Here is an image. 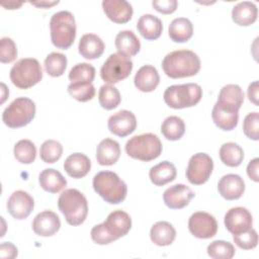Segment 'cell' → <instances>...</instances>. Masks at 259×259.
Segmentation results:
<instances>
[{
    "label": "cell",
    "instance_id": "1",
    "mask_svg": "<svg viewBox=\"0 0 259 259\" xmlns=\"http://www.w3.org/2000/svg\"><path fill=\"white\" fill-rule=\"evenodd\" d=\"M162 68L172 79L191 77L199 72L200 59L190 50L173 51L164 57Z\"/></svg>",
    "mask_w": 259,
    "mask_h": 259
},
{
    "label": "cell",
    "instance_id": "2",
    "mask_svg": "<svg viewBox=\"0 0 259 259\" xmlns=\"http://www.w3.org/2000/svg\"><path fill=\"white\" fill-rule=\"evenodd\" d=\"M95 192L110 204L122 202L127 194V187L118 175L111 171H100L92 181Z\"/></svg>",
    "mask_w": 259,
    "mask_h": 259
},
{
    "label": "cell",
    "instance_id": "3",
    "mask_svg": "<svg viewBox=\"0 0 259 259\" xmlns=\"http://www.w3.org/2000/svg\"><path fill=\"white\" fill-rule=\"evenodd\" d=\"M58 207L71 226L83 224L88 214L87 199L81 191L75 188H69L62 192L58 199Z\"/></svg>",
    "mask_w": 259,
    "mask_h": 259
},
{
    "label": "cell",
    "instance_id": "4",
    "mask_svg": "<svg viewBox=\"0 0 259 259\" xmlns=\"http://www.w3.org/2000/svg\"><path fill=\"white\" fill-rule=\"evenodd\" d=\"M51 39L61 50L69 49L76 37V21L70 11L62 10L53 14L50 20Z\"/></svg>",
    "mask_w": 259,
    "mask_h": 259
},
{
    "label": "cell",
    "instance_id": "5",
    "mask_svg": "<svg viewBox=\"0 0 259 259\" xmlns=\"http://www.w3.org/2000/svg\"><path fill=\"white\" fill-rule=\"evenodd\" d=\"M125 152L133 159L149 162L161 155L162 143L155 134H142L131 138L126 142Z\"/></svg>",
    "mask_w": 259,
    "mask_h": 259
},
{
    "label": "cell",
    "instance_id": "6",
    "mask_svg": "<svg viewBox=\"0 0 259 259\" xmlns=\"http://www.w3.org/2000/svg\"><path fill=\"white\" fill-rule=\"evenodd\" d=\"M202 97V89L198 84L186 83L169 86L163 95L165 103L174 109H182L196 105Z\"/></svg>",
    "mask_w": 259,
    "mask_h": 259
},
{
    "label": "cell",
    "instance_id": "7",
    "mask_svg": "<svg viewBox=\"0 0 259 259\" xmlns=\"http://www.w3.org/2000/svg\"><path fill=\"white\" fill-rule=\"evenodd\" d=\"M9 76L14 86L19 89H28L41 80L42 69L36 59L23 58L13 65Z\"/></svg>",
    "mask_w": 259,
    "mask_h": 259
},
{
    "label": "cell",
    "instance_id": "8",
    "mask_svg": "<svg viewBox=\"0 0 259 259\" xmlns=\"http://www.w3.org/2000/svg\"><path fill=\"white\" fill-rule=\"evenodd\" d=\"M35 115V104L27 97H18L14 99L3 111V122L11 127L17 128L27 125Z\"/></svg>",
    "mask_w": 259,
    "mask_h": 259
},
{
    "label": "cell",
    "instance_id": "9",
    "mask_svg": "<svg viewBox=\"0 0 259 259\" xmlns=\"http://www.w3.org/2000/svg\"><path fill=\"white\" fill-rule=\"evenodd\" d=\"M133 61L119 53L111 54L100 69L101 79L108 84H115L127 78L133 70Z\"/></svg>",
    "mask_w": 259,
    "mask_h": 259
},
{
    "label": "cell",
    "instance_id": "10",
    "mask_svg": "<svg viewBox=\"0 0 259 259\" xmlns=\"http://www.w3.org/2000/svg\"><path fill=\"white\" fill-rule=\"evenodd\" d=\"M212 170V159L205 153H197L189 159L186 178L193 185H201L208 180Z\"/></svg>",
    "mask_w": 259,
    "mask_h": 259
},
{
    "label": "cell",
    "instance_id": "11",
    "mask_svg": "<svg viewBox=\"0 0 259 259\" xmlns=\"http://www.w3.org/2000/svg\"><path fill=\"white\" fill-rule=\"evenodd\" d=\"M188 229L191 235L198 239H209L218 232V223L213 215L204 211L192 213L188 220Z\"/></svg>",
    "mask_w": 259,
    "mask_h": 259
},
{
    "label": "cell",
    "instance_id": "12",
    "mask_svg": "<svg viewBox=\"0 0 259 259\" xmlns=\"http://www.w3.org/2000/svg\"><path fill=\"white\" fill-rule=\"evenodd\" d=\"M226 229L234 234L246 232L252 228L253 218L251 212L243 206H236L230 208L225 214L224 219Z\"/></svg>",
    "mask_w": 259,
    "mask_h": 259
},
{
    "label": "cell",
    "instance_id": "13",
    "mask_svg": "<svg viewBox=\"0 0 259 259\" xmlns=\"http://www.w3.org/2000/svg\"><path fill=\"white\" fill-rule=\"evenodd\" d=\"M6 206L12 218L16 220H24L33 210L34 200L26 191L16 190L9 196Z\"/></svg>",
    "mask_w": 259,
    "mask_h": 259
},
{
    "label": "cell",
    "instance_id": "14",
    "mask_svg": "<svg viewBox=\"0 0 259 259\" xmlns=\"http://www.w3.org/2000/svg\"><path fill=\"white\" fill-rule=\"evenodd\" d=\"M107 125L111 134L123 138L135 132L137 127V118L132 111L122 109L108 118Z\"/></svg>",
    "mask_w": 259,
    "mask_h": 259
},
{
    "label": "cell",
    "instance_id": "15",
    "mask_svg": "<svg viewBox=\"0 0 259 259\" xmlns=\"http://www.w3.org/2000/svg\"><path fill=\"white\" fill-rule=\"evenodd\" d=\"M102 225L109 236L115 241L130 232L132 228V219L127 212L117 209L110 212Z\"/></svg>",
    "mask_w": 259,
    "mask_h": 259
},
{
    "label": "cell",
    "instance_id": "16",
    "mask_svg": "<svg viewBox=\"0 0 259 259\" xmlns=\"http://www.w3.org/2000/svg\"><path fill=\"white\" fill-rule=\"evenodd\" d=\"M194 197V192L185 184H175L167 188L163 193V200L171 209H181L187 206Z\"/></svg>",
    "mask_w": 259,
    "mask_h": 259
},
{
    "label": "cell",
    "instance_id": "17",
    "mask_svg": "<svg viewBox=\"0 0 259 259\" xmlns=\"http://www.w3.org/2000/svg\"><path fill=\"white\" fill-rule=\"evenodd\" d=\"M102 8L105 15L117 24L130 21L134 13L133 6L125 0H103Z\"/></svg>",
    "mask_w": 259,
    "mask_h": 259
},
{
    "label": "cell",
    "instance_id": "18",
    "mask_svg": "<svg viewBox=\"0 0 259 259\" xmlns=\"http://www.w3.org/2000/svg\"><path fill=\"white\" fill-rule=\"evenodd\" d=\"M33 232L41 237L54 236L61 228V221L52 210H44L35 215L32 221Z\"/></svg>",
    "mask_w": 259,
    "mask_h": 259
},
{
    "label": "cell",
    "instance_id": "19",
    "mask_svg": "<svg viewBox=\"0 0 259 259\" xmlns=\"http://www.w3.org/2000/svg\"><path fill=\"white\" fill-rule=\"evenodd\" d=\"M244 92L239 85L228 84L221 89L215 103L226 110L239 112V109L244 102Z\"/></svg>",
    "mask_w": 259,
    "mask_h": 259
},
{
    "label": "cell",
    "instance_id": "20",
    "mask_svg": "<svg viewBox=\"0 0 259 259\" xmlns=\"http://www.w3.org/2000/svg\"><path fill=\"white\" fill-rule=\"evenodd\" d=\"M218 190L227 200L239 199L244 194L245 182L238 174H227L220 179Z\"/></svg>",
    "mask_w": 259,
    "mask_h": 259
},
{
    "label": "cell",
    "instance_id": "21",
    "mask_svg": "<svg viewBox=\"0 0 259 259\" xmlns=\"http://www.w3.org/2000/svg\"><path fill=\"white\" fill-rule=\"evenodd\" d=\"M91 169L90 159L82 153H74L67 157L64 162V170L66 173L75 179L83 178Z\"/></svg>",
    "mask_w": 259,
    "mask_h": 259
},
{
    "label": "cell",
    "instance_id": "22",
    "mask_svg": "<svg viewBox=\"0 0 259 259\" xmlns=\"http://www.w3.org/2000/svg\"><path fill=\"white\" fill-rule=\"evenodd\" d=\"M105 49L103 40L94 33H86L79 40V54L87 60H95L101 57Z\"/></svg>",
    "mask_w": 259,
    "mask_h": 259
},
{
    "label": "cell",
    "instance_id": "23",
    "mask_svg": "<svg viewBox=\"0 0 259 259\" xmlns=\"http://www.w3.org/2000/svg\"><path fill=\"white\" fill-rule=\"evenodd\" d=\"M120 156L119 144L109 138L102 140L96 148V160L101 166H111Z\"/></svg>",
    "mask_w": 259,
    "mask_h": 259
},
{
    "label": "cell",
    "instance_id": "24",
    "mask_svg": "<svg viewBox=\"0 0 259 259\" xmlns=\"http://www.w3.org/2000/svg\"><path fill=\"white\" fill-rule=\"evenodd\" d=\"M135 86L142 92L154 91L160 82V76L157 69L151 65L141 67L134 78Z\"/></svg>",
    "mask_w": 259,
    "mask_h": 259
},
{
    "label": "cell",
    "instance_id": "25",
    "mask_svg": "<svg viewBox=\"0 0 259 259\" xmlns=\"http://www.w3.org/2000/svg\"><path fill=\"white\" fill-rule=\"evenodd\" d=\"M137 29L147 40H155L163 31V23L160 18L152 14H144L137 22Z\"/></svg>",
    "mask_w": 259,
    "mask_h": 259
},
{
    "label": "cell",
    "instance_id": "26",
    "mask_svg": "<svg viewBox=\"0 0 259 259\" xmlns=\"http://www.w3.org/2000/svg\"><path fill=\"white\" fill-rule=\"evenodd\" d=\"M258 16L257 6L250 1H243L235 5L232 9V19L240 26L253 24Z\"/></svg>",
    "mask_w": 259,
    "mask_h": 259
},
{
    "label": "cell",
    "instance_id": "27",
    "mask_svg": "<svg viewBox=\"0 0 259 259\" xmlns=\"http://www.w3.org/2000/svg\"><path fill=\"white\" fill-rule=\"evenodd\" d=\"M38 183L45 191L50 193H58L67 186L66 178L53 168L45 169L39 173Z\"/></svg>",
    "mask_w": 259,
    "mask_h": 259
},
{
    "label": "cell",
    "instance_id": "28",
    "mask_svg": "<svg viewBox=\"0 0 259 259\" xmlns=\"http://www.w3.org/2000/svg\"><path fill=\"white\" fill-rule=\"evenodd\" d=\"M150 238L151 241L157 246H169L176 238V231L168 222H157L150 230Z\"/></svg>",
    "mask_w": 259,
    "mask_h": 259
},
{
    "label": "cell",
    "instance_id": "29",
    "mask_svg": "<svg viewBox=\"0 0 259 259\" xmlns=\"http://www.w3.org/2000/svg\"><path fill=\"white\" fill-rule=\"evenodd\" d=\"M115 47L119 54L130 58L140 52L141 42L132 30H121L115 36Z\"/></svg>",
    "mask_w": 259,
    "mask_h": 259
},
{
    "label": "cell",
    "instance_id": "30",
    "mask_svg": "<svg viewBox=\"0 0 259 259\" xmlns=\"http://www.w3.org/2000/svg\"><path fill=\"white\" fill-rule=\"evenodd\" d=\"M177 171L175 166L169 161H163L150 169L149 177L156 186H163L176 178Z\"/></svg>",
    "mask_w": 259,
    "mask_h": 259
},
{
    "label": "cell",
    "instance_id": "31",
    "mask_svg": "<svg viewBox=\"0 0 259 259\" xmlns=\"http://www.w3.org/2000/svg\"><path fill=\"white\" fill-rule=\"evenodd\" d=\"M168 33L173 41L186 42L193 34V25L188 18L178 17L171 21Z\"/></svg>",
    "mask_w": 259,
    "mask_h": 259
},
{
    "label": "cell",
    "instance_id": "32",
    "mask_svg": "<svg viewBox=\"0 0 259 259\" xmlns=\"http://www.w3.org/2000/svg\"><path fill=\"white\" fill-rule=\"evenodd\" d=\"M211 117L219 128L223 131H232L238 124L239 112L226 110L215 103L211 111Z\"/></svg>",
    "mask_w": 259,
    "mask_h": 259
},
{
    "label": "cell",
    "instance_id": "33",
    "mask_svg": "<svg viewBox=\"0 0 259 259\" xmlns=\"http://www.w3.org/2000/svg\"><path fill=\"white\" fill-rule=\"evenodd\" d=\"M219 154L221 161L228 167H238L244 159L243 149L233 142L223 144Z\"/></svg>",
    "mask_w": 259,
    "mask_h": 259
},
{
    "label": "cell",
    "instance_id": "34",
    "mask_svg": "<svg viewBox=\"0 0 259 259\" xmlns=\"http://www.w3.org/2000/svg\"><path fill=\"white\" fill-rule=\"evenodd\" d=\"M161 133L169 141H178L185 133V123L179 116H168L162 122Z\"/></svg>",
    "mask_w": 259,
    "mask_h": 259
},
{
    "label": "cell",
    "instance_id": "35",
    "mask_svg": "<svg viewBox=\"0 0 259 259\" xmlns=\"http://www.w3.org/2000/svg\"><path fill=\"white\" fill-rule=\"evenodd\" d=\"M98 100L102 108L106 110H111L119 105L121 101V96L116 87L110 84H106L100 87L98 92Z\"/></svg>",
    "mask_w": 259,
    "mask_h": 259
},
{
    "label": "cell",
    "instance_id": "36",
    "mask_svg": "<svg viewBox=\"0 0 259 259\" xmlns=\"http://www.w3.org/2000/svg\"><path fill=\"white\" fill-rule=\"evenodd\" d=\"M13 154L18 162L22 164H30L35 160L36 148L30 140H20L15 144Z\"/></svg>",
    "mask_w": 259,
    "mask_h": 259
},
{
    "label": "cell",
    "instance_id": "37",
    "mask_svg": "<svg viewBox=\"0 0 259 259\" xmlns=\"http://www.w3.org/2000/svg\"><path fill=\"white\" fill-rule=\"evenodd\" d=\"M45 70L52 77H60L67 68V57L61 53H51L45 59Z\"/></svg>",
    "mask_w": 259,
    "mask_h": 259
},
{
    "label": "cell",
    "instance_id": "38",
    "mask_svg": "<svg viewBox=\"0 0 259 259\" xmlns=\"http://www.w3.org/2000/svg\"><path fill=\"white\" fill-rule=\"evenodd\" d=\"M68 78L71 83H92L95 78V68L88 63H79L70 70Z\"/></svg>",
    "mask_w": 259,
    "mask_h": 259
},
{
    "label": "cell",
    "instance_id": "39",
    "mask_svg": "<svg viewBox=\"0 0 259 259\" xmlns=\"http://www.w3.org/2000/svg\"><path fill=\"white\" fill-rule=\"evenodd\" d=\"M207 255L212 259H231L235 255V247L232 243L215 240L207 246Z\"/></svg>",
    "mask_w": 259,
    "mask_h": 259
},
{
    "label": "cell",
    "instance_id": "40",
    "mask_svg": "<svg viewBox=\"0 0 259 259\" xmlns=\"http://www.w3.org/2000/svg\"><path fill=\"white\" fill-rule=\"evenodd\" d=\"M63 154V146L56 140L45 141L39 149L40 159L45 163L53 164L60 160Z\"/></svg>",
    "mask_w": 259,
    "mask_h": 259
},
{
    "label": "cell",
    "instance_id": "41",
    "mask_svg": "<svg viewBox=\"0 0 259 259\" xmlns=\"http://www.w3.org/2000/svg\"><path fill=\"white\" fill-rule=\"evenodd\" d=\"M69 94L80 102H86L95 96V87L92 83L73 82L68 85Z\"/></svg>",
    "mask_w": 259,
    "mask_h": 259
},
{
    "label": "cell",
    "instance_id": "42",
    "mask_svg": "<svg viewBox=\"0 0 259 259\" xmlns=\"http://www.w3.org/2000/svg\"><path fill=\"white\" fill-rule=\"evenodd\" d=\"M233 240L235 244L244 250L254 249L258 244V235L254 229H250L240 234H234Z\"/></svg>",
    "mask_w": 259,
    "mask_h": 259
},
{
    "label": "cell",
    "instance_id": "43",
    "mask_svg": "<svg viewBox=\"0 0 259 259\" xmlns=\"http://www.w3.org/2000/svg\"><path fill=\"white\" fill-rule=\"evenodd\" d=\"M243 132L250 140H259V113L257 111L250 112L245 116L243 121Z\"/></svg>",
    "mask_w": 259,
    "mask_h": 259
},
{
    "label": "cell",
    "instance_id": "44",
    "mask_svg": "<svg viewBox=\"0 0 259 259\" xmlns=\"http://www.w3.org/2000/svg\"><path fill=\"white\" fill-rule=\"evenodd\" d=\"M17 57V49L15 42L8 36L0 39V62L3 64L13 62Z\"/></svg>",
    "mask_w": 259,
    "mask_h": 259
},
{
    "label": "cell",
    "instance_id": "45",
    "mask_svg": "<svg viewBox=\"0 0 259 259\" xmlns=\"http://www.w3.org/2000/svg\"><path fill=\"white\" fill-rule=\"evenodd\" d=\"M91 239L93 240L94 243L98 244V245H107L111 242H113L114 240L109 236V234L106 232V230L104 229L102 223L99 225H96L92 228L91 230Z\"/></svg>",
    "mask_w": 259,
    "mask_h": 259
},
{
    "label": "cell",
    "instance_id": "46",
    "mask_svg": "<svg viewBox=\"0 0 259 259\" xmlns=\"http://www.w3.org/2000/svg\"><path fill=\"white\" fill-rule=\"evenodd\" d=\"M152 5L156 11L162 14H171L176 10L178 2L176 0H155Z\"/></svg>",
    "mask_w": 259,
    "mask_h": 259
},
{
    "label": "cell",
    "instance_id": "47",
    "mask_svg": "<svg viewBox=\"0 0 259 259\" xmlns=\"http://www.w3.org/2000/svg\"><path fill=\"white\" fill-rule=\"evenodd\" d=\"M17 256V248L10 242H4L0 245V257L2 259H13Z\"/></svg>",
    "mask_w": 259,
    "mask_h": 259
},
{
    "label": "cell",
    "instance_id": "48",
    "mask_svg": "<svg viewBox=\"0 0 259 259\" xmlns=\"http://www.w3.org/2000/svg\"><path fill=\"white\" fill-rule=\"evenodd\" d=\"M258 165H259V159L254 158L251 160L247 166V174L250 179H252L255 182L259 181V176H258Z\"/></svg>",
    "mask_w": 259,
    "mask_h": 259
},
{
    "label": "cell",
    "instance_id": "49",
    "mask_svg": "<svg viewBox=\"0 0 259 259\" xmlns=\"http://www.w3.org/2000/svg\"><path fill=\"white\" fill-rule=\"evenodd\" d=\"M248 98L255 105H258V81H254L249 85Z\"/></svg>",
    "mask_w": 259,
    "mask_h": 259
},
{
    "label": "cell",
    "instance_id": "50",
    "mask_svg": "<svg viewBox=\"0 0 259 259\" xmlns=\"http://www.w3.org/2000/svg\"><path fill=\"white\" fill-rule=\"evenodd\" d=\"M59 3V1H40V2H30L31 5H34L36 7H40V8H50L54 5H57Z\"/></svg>",
    "mask_w": 259,
    "mask_h": 259
},
{
    "label": "cell",
    "instance_id": "51",
    "mask_svg": "<svg viewBox=\"0 0 259 259\" xmlns=\"http://www.w3.org/2000/svg\"><path fill=\"white\" fill-rule=\"evenodd\" d=\"M3 7L6 9H17L22 5V2H15V1H8V2H3L1 3Z\"/></svg>",
    "mask_w": 259,
    "mask_h": 259
},
{
    "label": "cell",
    "instance_id": "52",
    "mask_svg": "<svg viewBox=\"0 0 259 259\" xmlns=\"http://www.w3.org/2000/svg\"><path fill=\"white\" fill-rule=\"evenodd\" d=\"M1 87H2V99H1V103H3L5 101V99L8 97L9 92L8 89L6 88V85L4 83H1Z\"/></svg>",
    "mask_w": 259,
    "mask_h": 259
}]
</instances>
